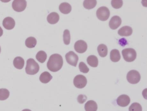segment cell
Masks as SVG:
<instances>
[{"instance_id": "cell-12", "label": "cell", "mask_w": 147, "mask_h": 111, "mask_svg": "<svg viewBox=\"0 0 147 111\" xmlns=\"http://www.w3.org/2000/svg\"><path fill=\"white\" fill-rule=\"evenodd\" d=\"M3 26L7 30H11L14 28L15 22L13 18L11 17H6L3 21Z\"/></svg>"}, {"instance_id": "cell-33", "label": "cell", "mask_w": 147, "mask_h": 111, "mask_svg": "<svg viewBox=\"0 0 147 111\" xmlns=\"http://www.w3.org/2000/svg\"><path fill=\"white\" fill-rule=\"evenodd\" d=\"M22 111H32L31 110H30L29 109H25L23 110Z\"/></svg>"}, {"instance_id": "cell-3", "label": "cell", "mask_w": 147, "mask_h": 111, "mask_svg": "<svg viewBox=\"0 0 147 111\" xmlns=\"http://www.w3.org/2000/svg\"><path fill=\"white\" fill-rule=\"evenodd\" d=\"M123 58L127 62L134 61L136 58L137 53L136 51L132 48H126L122 51Z\"/></svg>"}, {"instance_id": "cell-9", "label": "cell", "mask_w": 147, "mask_h": 111, "mask_svg": "<svg viewBox=\"0 0 147 111\" xmlns=\"http://www.w3.org/2000/svg\"><path fill=\"white\" fill-rule=\"evenodd\" d=\"M88 45L86 42L83 40H79L74 44V49L78 53L85 52L87 50Z\"/></svg>"}, {"instance_id": "cell-24", "label": "cell", "mask_w": 147, "mask_h": 111, "mask_svg": "<svg viewBox=\"0 0 147 111\" xmlns=\"http://www.w3.org/2000/svg\"><path fill=\"white\" fill-rule=\"evenodd\" d=\"M37 44V40L34 37H30L26 39V46L29 48H34Z\"/></svg>"}, {"instance_id": "cell-22", "label": "cell", "mask_w": 147, "mask_h": 111, "mask_svg": "<svg viewBox=\"0 0 147 111\" xmlns=\"http://www.w3.org/2000/svg\"><path fill=\"white\" fill-rule=\"evenodd\" d=\"M96 0H85L83 2V6L88 9H92L95 7L97 5Z\"/></svg>"}, {"instance_id": "cell-15", "label": "cell", "mask_w": 147, "mask_h": 111, "mask_svg": "<svg viewBox=\"0 0 147 111\" xmlns=\"http://www.w3.org/2000/svg\"><path fill=\"white\" fill-rule=\"evenodd\" d=\"M60 16L56 12H52L47 16V21L51 24H55L59 21Z\"/></svg>"}, {"instance_id": "cell-32", "label": "cell", "mask_w": 147, "mask_h": 111, "mask_svg": "<svg viewBox=\"0 0 147 111\" xmlns=\"http://www.w3.org/2000/svg\"><path fill=\"white\" fill-rule=\"evenodd\" d=\"M0 1H1L2 2L4 3H7L10 2L11 0H0Z\"/></svg>"}, {"instance_id": "cell-27", "label": "cell", "mask_w": 147, "mask_h": 111, "mask_svg": "<svg viewBox=\"0 0 147 111\" xmlns=\"http://www.w3.org/2000/svg\"><path fill=\"white\" fill-rule=\"evenodd\" d=\"M129 111H142V106L138 102H134L132 103L129 108Z\"/></svg>"}, {"instance_id": "cell-7", "label": "cell", "mask_w": 147, "mask_h": 111, "mask_svg": "<svg viewBox=\"0 0 147 111\" xmlns=\"http://www.w3.org/2000/svg\"><path fill=\"white\" fill-rule=\"evenodd\" d=\"M65 58L66 61L69 64L76 67L79 60V57L77 54H76L74 52L70 51L66 54Z\"/></svg>"}, {"instance_id": "cell-23", "label": "cell", "mask_w": 147, "mask_h": 111, "mask_svg": "<svg viewBox=\"0 0 147 111\" xmlns=\"http://www.w3.org/2000/svg\"><path fill=\"white\" fill-rule=\"evenodd\" d=\"M36 58L38 62L43 63H45L47 59V54L44 51H39L36 55Z\"/></svg>"}, {"instance_id": "cell-20", "label": "cell", "mask_w": 147, "mask_h": 111, "mask_svg": "<svg viewBox=\"0 0 147 111\" xmlns=\"http://www.w3.org/2000/svg\"><path fill=\"white\" fill-rule=\"evenodd\" d=\"M98 53L101 57H105L107 55L108 49L107 46L104 44H100L97 48Z\"/></svg>"}, {"instance_id": "cell-6", "label": "cell", "mask_w": 147, "mask_h": 111, "mask_svg": "<svg viewBox=\"0 0 147 111\" xmlns=\"http://www.w3.org/2000/svg\"><path fill=\"white\" fill-rule=\"evenodd\" d=\"M87 83V80L85 76L79 75L74 78V84L76 87L79 89L85 87Z\"/></svg>"}, {"instance_id": "cell-29", "label": "cell", "mask_w": 147, "mask_h": 111, "mask_svg": "<svg viewBox=\"0 0 147 111\" xmlns=\"http://www.w3.org/2000/svg\"><path fill=\"white\" fill-rule=\"evenodd\" d=\"M79 67L80 71L82 73H87L89 71V68L84 62H80L79 64Z\"/></svg>"}, {"instance_id": "cell-25", "label": "cell", "mask_w": 147, "mask_h": 111, "mask_svg": "<svg viewBox=\"0 0 147 111\" xmlns=\"http://www.w3.org/2000/svg\"><path fill=\"white\" fill-rule=\"evenodd\" d=\"M10 96V92L7 89H0V100H7Z\"/></svg>"}, {"instance_id": "cell-14", "label": "cell", "mask_w": 147, "mask_h": 111, "mask_svg": "<svg viewBox=\"0 0 147 111\" xmlns=\"http://www.w3.org/2000/svg\"><path fill=\"white\" fill-rule=\"evenodd\" d=\"M60 12L64 14H67L70 13L72 10V7L70 4L67 2L62 3L59 7Z\"/></svg>"}, {"instance_id": "cell-18", "label": "cell", "mask_w": 147, "mask_h": 111, "mask_svg": "<svg viewBox=\"0 0 147 111\" xmlns=\"http://www.w3.org/2000/svg\"><path fill=\"white\" fill-rule=\"evenodd\" d=\"M13 64L15 68L18 69H22L24 66V60L21 57H16L13 60Z\"/></svg>"}, {"instance_id": "cell-21", "label": "cell", "mask_w": 147, "mask_h": 111, "mask_svg": "<svg viewBox=\"0 0 147 111\" xmlns=\"http://www.w3.org/2000/svg\"><path fill=\"white\" fill-rule=\"evenodd\" d=\"M88 64L91 67H97L98 65V58L94 55H91L88 57L87 59Z\"/></svg>"}, {"instance_id": "cell-34", "label": "cell", "mask_w": 147, "mask_h": 111, "mask_svg": "<svg viewBox=\"0 0 147 111\" xmlns=\"http://www.w3.org/2000/svg\"><path fill=\"white\" fill-rule=\"evenodd\" d=\"M1 46H0V53H1Z\"/></svg>"}, {"instance_id": "cell-8", "label": "cell", "mask_w": 147, "mask_h": 111, "mask_svg": "<svg viewBox=\"0 0 147 111\" xmlns=\"http://www.w3.org/2000/svg\"><path fill=\"white\" fill-rule=\"evenodd\" d=\"M27 6L26 0H14L12 3L13 9L16 12H21L24 11Z\"/></svg>"}, {"instance_id": "cell-30", "label": "cell", "mask_w": 147, "mask_h": 111, "mask_svg": "<svg viewBox=\"0 0 147 111\" xmlns=\"http://www.w3.org/2000/svg\"><path fill=\"white\" fill-rule=\"evenodd\" d=\"M87 97L85 95L81 94L78 96L77 100L80 104H83L86 100Z\"/></svg>"}, {"instance_id": "cell-17", "label": "cell", "mask_w": 147, "mask_h": 111, "mask_svg": "<svg viewBox=\"0 0 147 111\" xmlns=\"http://www.w3.org/2000/svg\"><path fill=\"white\" fill-rule=\"evenodd\" d=\"M52 76L49 72L45 71L40 75L39 80L42 83H47L50 81L52 79Z\"/></svg>"}, {"instance_id": "cell-5", "label": "cell", "mask_w": 147, "mask_h": 111, "mask_svg": "<svg viewBox=\"0 0 147 111\" xmlns=\"http://www.w3.org/2000/svg\"><path fill=\"white\" fill-rule=\"evenodd\" d=\"M96 15L99 20L102 21H105L107 20L110 17V10L107 7H100L97 10L96 12Z\"/></svg>"}, {"instance_id": "cell-13", "label": "cell", "mask_w": 147, "mask_h": 111, "mask_svg": "<svg viewBox=\"0 0 147 111\" xmlns=\"http://www.w3.org/2000/svg\"><path fill=\"white\" fill-rule=\"evenodd\" d=\"M132 33V29L129 26L122 27L118 31L119 35L121 36H130Z\"/></svg>"}, {"instance_id": "cell-10", "label": "cell", "mask_w": 147, "mask_h": 111, "mask_svg": "<svg viewBox=\"0 0 147 111\" xmlns=\"http://www.w3.org/2000/svg\"><path fill=\"white\" fill-rule=\"evenodd\" d=\"M117 105L120 106L126 107L130 102V99L127 95H121L117 99Z\"/></svg>"}, {"instance_id": "cell-1", "label": "cell", "mask_w": 147, "mask_h": 111, "mask_svg": "<svg viewBox=\"0 0 147 111\" xmlns=\"http://www.w3.org/2000/svg\"><path fill=\"white\" fill-rule=\"evenodd\" d=\"M63 63V59L61 55L57 53L52 54L47 63V68L52 72H57L61 69Z\"/></svg>"}, {"instance_id": "cell-31", "label": "cell", "mask_w": 147, "mask_h": 111, "mask_svg": "<svg viewBox=\"0 0 147 111\" xmlns=\"http://www.w3.org/2000/svg\"><path fill=\"white\" fill-rule=\"evenodd\" d=\"M3 34V30L1 27L0 26V37H1Z\"/></svg>"}, {"instance_id": "cell-19", "label": "cell", "mask_w": 147, "mask_h": 111, "mask_svg": "<svg viewBox=\"0 0 147 111\" xmlns=\"http://www.w3.org/2000/svg\"><path fill=\"white\" fill-rule=\"evenodd\" d=\"M121 59L119 51L117 49H113L110 53V59L112 62L116 63L118 62Z\"/></svg>"}, {"instance_id": "cell-16", "label": "cell", "mask_w": 147, "mask_h": 111, "mask_svg": "<svg viewBox=\"0 0 147 111\" xmlns=\"http://www.w3.org/2000/svg\"><path fill=\"white\" fill-rule=\"evenodd\" d=\"M85 109L86 111H97L98 105L94 100H89L85 104Z\"/></svg>"}, {"instance_id": "cell-28", "label": "cell", "mask_w": 147, "mask_h": 111, "mask_svg": "<svg viewBox=\"0 0 147 111\" xmlns=\"http://www.w3.org/2000/svg\"><path fill=\"white\" fill-rule=\"evenodd\" d=\"M111 4L114 8L117 9L120 8L123 5V0H112Z\"/></svg>"}, {"instance_id": "cell-11", "label": "cell", "mask_w": 147, "mask_h": 111, "mask_svg": "<svg viewBox=\"0 0 147 111\" xmlns=\"http://www.w3.org/2000/svg\"><path fill=\"white\" fill-rule=\"evenodd\" d=\"M122 23V20L119 16L114 15L112 17L109 22V25L110 28L113 30L117 29Z\"/></svg>"}, {"instance_id": "cell-2", "label": "cell", "mask_w": 147, "mask_h": 111, "mask_svg": "<svg viewBox=\"0 0 147 111\" xmlns=\"http://www.w3.org/2000/svg\"><path fill=\"white\" fill-rule=\"evenodd\" d=\"M25 70L28 75H35L39 71V65L33 59H29L26 62Z\"/></svg>"}, {"instance_id": "cell-4", "label": "cell", "mask_w": 147, "mask_h": 111, "mask_svg": "<svg viewBox=\"0 0 147 111\" xmlns=\"http://www.w3.org/2000/svg\"><path fill=\"white\" fill-rule=\"evenodd\" d=\"M127 81L131 84H136L140 81L141 75L137 71L132 70L127 73L126 76Z\"/></svg>"}, {"instance_id": "cell-26", "label": "cell", "mask_w": 147, "mask_h": 111, "mask_svg": "<svg viewBox=\"0 0 147 111\" xmlns=\"http://www.w3.org/2000/svg\"><path fill=\"white\" fill-rule=\"evenodd\" d=\"M70 34L69 30L66 29L64 30L63 34V40L64 44L69 45L70 42Z\"/></svg>"}]
</instances>
